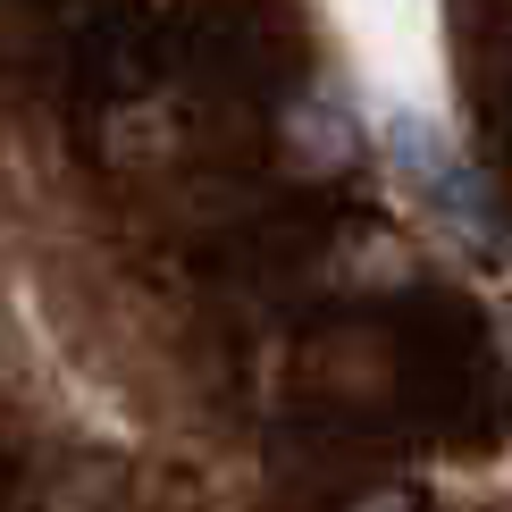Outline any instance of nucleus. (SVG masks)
I'll use <instances>...</instances> for the list:
<instances>
[{
    "label": "nucleus",
    "mask_w": 512,
    "mask_h": 512,
    "mask_svg": "<svg viewBox=\"0 0 512 512\" xmlns=\"http://www.w3.org/2000/svg\"><path fill=\"white\" fill-rule=\"evenodd\" d=\"M277 143H286V160L303 177H336L361 135H353V118H336V101H286L277 110Z\"/></svg>",
    "instance_id": "obj_1"
},
{
    "label": "nucleus",
    "mask_w": 512,
    "mask_h": 512,
    "mask_svg": "<svg viewBox=\"0 0 512 512\" xmlns=\"http://www.w3.org/2000/svg\"><path fill=\"white\" fill-rule=\"evenodd\" d=\"M345 512H420V496L412 487H370V496H353Z\"/></svg>",
    "instance_id": "obj_2"
}]
</instances>
